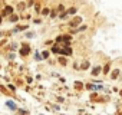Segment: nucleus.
I'll return each instance as SVG.
<instances>
[{
    "instance_id": "1",
    "label": "nucleus",
    "mask_w": 122,
    "mask_h": 115,
    "mask_svg": "<svg viewBox=\"0 0 122 115\" xmlns=\"http://www.w3.org/2000/svg\"><path fill=\"white\" fill-rule=\"evenodd\" d=\"M29 52H30V46L29 45H26V43H23V46H22V49H20V55L22 56H26V55H29Z\"/></svg>"
},
{
    "instance_id": "2",
    "label": "nucleus",
    "mask_w": 122,
    "mask_h": 115,
    "mask_svg": "<svg viewBox=\"0 0 122 115\" xmlns=\"http://www.w3.org/2000/svg\"><path fill=\"white\" fill-rule=\"evenodd\" d=\"M12 13H13V9H12L10 6H6V7H5V10L2 12V16H10Z\"/></svg>"
},
{
    "instance_id": "3",
    "label": "nucleus",
    "mask_w": 122,
    "mask_h": 115,
    "mask_svg": "<svg viewBox=\"0 0 122 115\" xmlns=\"http://www.w3.org/2000/svg\"><path fill=\"white\" fill-rule=\"evenodd\" d=\"M81 22H82V19H81V17H76V19H73V20H72V22H71L69 25H71V26L73 27V26H78V25H79Z\"/></svg>"
},
{
    "instance_id": "4",
    "label": "nucleus",
    "mask_w": 122,
    "mask_h": 115,
    "mask_svg": "<svg viewBox=\"0 0 122 115\" xmlns=\"http://www.w3.org/2000/svg\"><path fill=\"white\" fill-rule=\"evenodd\" d=\"M62 55H68V56L72 55V49H71L69 46H66L65 49H62Z\"/></svg>"
},
{
    "instance_id": "5",
    "label": "nucleus",
    "mask_w": 122,
    "mask_h": 115,
    "mask_svg": "<svg viewBox=\"0 0 122 115\" xmlns=\"http://www.w3.org/2000/svg\"><path fill=\"white\" fill-rule=\"evenodd\" d=\"M99 72H101V66H96V68H95V69L92 71V75H93V76H96V75H98Z\"/></svg>"
},
{
    "instance_id": "6",
    "label": "nucleus",
    "mask_w": 122,
    "mask_h": 115,
    "mask_svg": "<svg viewBox=\"0 0 122 115\" xmlns=\"http://www.w3.org/2000/svg\"><path fill=\"white\" fill-rule=\"evenodd\" d=\"M118 75H119V69H115V71L112 72V79H116Z\"/></svg>"
},
{
    "instance_id": "7",
    "label": "nucleus",
    "mask_w": 122,
    "mask_h": 115,
    "mask_svg": "<svg viewBox=\"0 0 122 115\" xmlns=\"http://www.w3.org/2000/svg\"><path fill=\"white\" fill-rule=\"evenodd\" d=\"M73 86H75V88H76V89H78V91H81V89H82V88H83V85H82V84H81V82H75V85H73Z\"/></svg>"
},
{
    "instance_id": "8",
    "label": "nucleus",
    "mask_w": 122,
    "mask_h": 115,
    "mask_svg": "<svg viewBox=\"0 0 122 115\" xmlns=\"http://www.w3.org/2000/svg\"><path fill=\"white\" fill-rule=\"evenodd\" d=\"M52 52H55V53H62V49H59L57 46H53L52 47Z\"/></svg>"
},
{
    "instance_id": "9",
    "label": "nucleus",
    "mask_w": 122,
    "mask_h": 115,
    "mask_svg": "<svg viewBox=\"0 0 122 115\" xmlns=\"http://www.w3.org/2000/svg\"><path fill=\"white\" fill-rule=\"evenodd\" d=\"M73 13H76V9H75V7H71V9L68 10V13H66V15H73Z\"/></svg>"
},
{
    "instance_id": "10",
    "label": "nucleus",
    "mask_w": 122,
    "mask_h": 115,
    "mask_svg": "<svg viewBox=\"0 0 122 115\" xmlns=\"http://www.w3.org/2000/svg\"><path fill=\"white\" fill-rule=\"evenodd\" d=\"M88 66H89V62L86 61V62H83V63H82V68H81V69H86Z\"/></svg>"
},
{
    "instance_id": "11",
    "label": "nucleus",
    "mask_w": 122,
    "mask_h": 115,
    "mask_svg": "<svg viewBox=\"0 0 122 115\" xmlns=\"http://www.w3.org/2000/svg\"><path fill=\"white\" fill-rule=\"evenodd\" d=\"M59 62L62 65H66V59H65V58H59Z\"/></svg>"
},
{
    "instance_id": "12",
    "label": "nucleus",
    "mask_w": 122,
    "mask_h": 115,
    "mask_svg": "<svg viewBox=\"0 0 122 115\" xmlns=\"http://www.w3.org/2000/svg\"><path fill=\"white\" fill-rule=\"evenodd\" d=\"M16 20H17V16L16 15H12L10 16V22H16Z\"/></svg>"
},
{
    "instance_id": "13",
    "label": "nucleus",
    "mask_w": 122,
    "mask_h": 115,
    "mask_svg": "<svg viewBox=\"0 0 122 115\" xmlns=\"http://www.w3.org/2000/svg\"><path fill=\"white\" fill-rule=\"evenodd\" d=\"M26 29V26H17L16 29H15V32H17V30H25Z\"/></svg>"
},
{
    "instance_id": "14",
    "label": "nucleus",
    "mask_w": 122,
    "mask_h": 115,
    "mask_svg": "<svg viewBox=\"0 0 122 115\" xmlns=\"http://www.w3.org/2000/svg\"><path fill=\"white\" fill-rule=\"evenodd\" d=\"M109 66H111V63H108V65L103 68V72H105V73H108V71H109Z\"/></svg>"
},
{
    "instance_id": "15",
    "label": "nucleus",
    "mask_w": 122,
    "mask_h": 115,
    "mask_svg": "<svg viewBox=\"0 0 122 115\" xmlns=\"http://www.w3.org/2000/svg\"><path fill=\"white\" fill-rule=\"evenodd\" d=\"M7 105H9V106H10V108H13V109H15V108H16V106H15V104H12V102H7Z\"/></svg>"
},
{
    "instance_id": "16",
    "label": "nucleus",
    "mask_w": 122,
    "mask_h": 115,
    "mask_svg": "<svg viewBox=\"0 0 122 115\" xmlns=\"http://www.w3.org/2000/svg\"><path fill=\"white\" fill-rule=\"evenodd\" d=\"M42 13H43V15H47V13H49V9H43V12H42Z\"/></svg>"
},
{
    "instance_id": "17",
    "label": "nucleus",
    "mask_w": 122,
    "mask_h": 115,
    "mask_svg": "<svg viewBox=\"0 0 122 115\" xmlns=\"http://www.w3.org/2000/svg\"><path fill=\"white\" fill-rule=\"evenodd\" d=\"M49 56V52H43V58H47Z\"/></svg>"
},
{
    "instance_id": "18",
    "label": "nucleus",
    "mask_w": 122,
    "mask_h": 115,
    "mask_svg": "<svg viewBox=\"0 0 122 115\" xmlns=\"http://www.w3.org/2000/svg\"><path fill=\"white\" fill-rule=\"evenodd\" d=\"M0 25H2V15H0Z\"/></svg>"
},
{
    "instance_id": "19",
    "label": "nucleus",
    "mask_w": 122,
    "mask_h": 115,
    "mask_svg": "<svg viewBox=\"0 0 122 115\" xmlns=\"http://www.w3.org/2000/svg\"><path fill=\"white\" fill-rule=\"evenodd\" d=\"M118 115H122V112H119V114H118Z\"/></svg>"
},
{
    "instance_id": "20",
    "label": "nucleus",
    "mask_w": 122,
    "mask_h": 115,
    "mask_svg": "<svg viewBox=\"0 0 122 115\" xmlns=\"http://www.w3.org/2000/svg\"><path fill=\"white\" fill-rule=\"evenodd\" d=\"M121 96H122V91H121Z\"/></svg>"
}]
</instances>
